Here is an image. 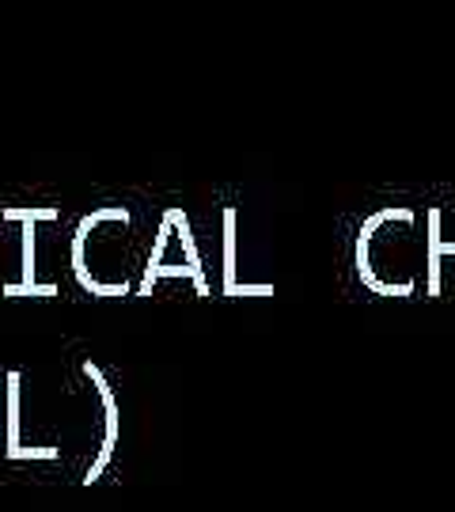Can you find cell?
<instances>
[{
    "instance_id": "6da1fadb",
    "label": "cell",
    "mask_w": 455,
    "mask_h": 512,
    "mask_svg": "<svg viewBox=\"0 0 455 512\" xmlns=\"http://www.w3.org/2000/svg\"><path fill=\"white\" fill-rule=\"evenodd\" d=\"M61 217L57 205H4V220L23 224V266H19V281L4 285V296H57V285H42L38 281L35 251H38V232L35 224H50Z\"/></svg>"
},
{
    "instance_id": "7a4b0ae2",
    "label": "cell",
    "mask_w": 455,
    "mask_h": 512,
    "mask_svg": "<svg viewBox=\"0 0 455 512\" xmlns=\"http://www.w3.org/2000/svg\"><path fill=\"white\" fill-rule=\"evenodd\" d=\"M84 376L91 380L95 395H99V406H103V444H99V456L91 459L88 475H84V486H95V482L103 478V471L110 467L114 448H118V437H122V410H118V399H114V391H110V380L103 376V368L95 365V361H84Z\"/></svg>"
},
{
    "instance_id": "3957f363",
    "label": "cell",
    "mask_w": 455,
    "mask_h": 512,
    "mask_svg": "<svg viewBox=\"0 0 455 512\" xmlns=\"http://www.w3.org/2000/svg\"><path fill=\"white\" fill-rule=\"evenodd\" d=\"M23 376L19 372H8V437H4V456L23 463V459H57L61 452L57 448H27L19 440V429H23V414H19V403H23Z\"/></svg>"
},
{
    "instance_id": "277c9868",
    "label": "cell",
    "mask_w": 455,
    "mask_h": 512,
    "mask_svg": "<svg viewBox=\"0 0 455 512\" xmlns=\"http://www.w3.org/2000/svg\"><path fill=\"white\" fill-rule=\"evenodd\" d=\"M425 220H429V236H425V293L440 296V262L455 258V243L440 236V220H444L440 209H429Z\"/></svg>"
},
{
    "instance_id": "5b68a950",
    "label": "cell",
    "mask_w": 455,
    "mask_h": 512,
    "mask_svg": "<svg viewBox=\"0 0 455 512\" xmlns=\"http://www.w3.org/2000/svg\"><path fill=\"white\" fill-rule=\"evenodd\" d=\"M236 247H239V213L228 205V209H224V285H220V293L224 296H236V289H239Z\"/></svg>"
}]
</instances>
